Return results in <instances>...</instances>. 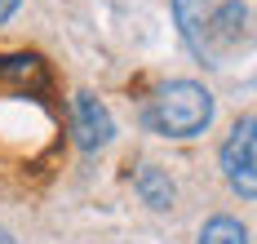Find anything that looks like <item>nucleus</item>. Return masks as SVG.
Instances as JSON below:
<instances>
[{"label":"nucleus","instance_id":"6","mask_svg":"<svg viewBox=\"0 0 257 244\" xmlns=\"http://www.w3.org/2000/svg\"><path fill=\"white\" fill-rule=\"evenodd\" d=\"M195 244H248V231L235 217H213V222H204V231H200Z\"/></svg>","mask_w":257,"mask_h":244},{"label":"nucleus","instance_id":"2","mask_svg":"<svg viewBox=\"0 0 257 244\" xmlns=\"http://www.w3.org/2000/svg\"><path fill=\"white\" fill-rule=\"evenodd\" d=\"M213 120V93L195 80H173L155 89V98L142 107V125L160 138H200Z\"/></svg>","mask_w":257,"mask_h":244},{"label":"nucleus","instance_id":"4","mask_svg":"<svg viewBox=\"0 0 257 244\" xmlns=\"http://www.w3.org/2000/svg\"><path fill=\"white\" fill-rule=\"evenodd\" d=\"M115 134V120H111V111L89 93V89H80L76 98H71V142H76L80 151H98L106 147Z\"/></svg>","mask_w":257,"mask_h":244},{"label":"nucleus","instance_id":"1","mask_svg":"<svg viewBox=\"0 0 257 244\" xmlns=\"http://www.w3.org/2000/svg\"><path fill=\"white\" fill-rule=\"evenodd\" d=\"M173 18L186 49L204 67H222V54L248 40V5L239 0H173Z\"/></svg>","mask_w":257,"mask_h":244},{"label":"nucleus","instance_id":"8","mask_svg":"<svg viewBox=\"0 0 257 244\" xmlns=\"http://www.w3.org/2000/svg\"><path fill=\"white\" fill-rule=\"evenodd\" d=\"M0 244H18V240H14V235H9V231H5V226H0Z\"/></svg>","mask_w":257,"mask_h":244},{"label":"nucleus","instance_id":"3","mask_svg":"<svg viewBox=\"0 0 257 244\" xmlns=\"http://www.w3.org/2000/svg\"><path fill=\"white\" fill-rule=\"evenodd\" d=\"M222 173L239 200L257 195V115H244L222 142Z\"/></svg>","mask_w":257,"mask_h":244},{"label":"nucleus","instance_id":"5","mask_svg":"<svg viewBox=\"0 0 257 244\" xmlns=\"http://www.w3.org/2000/svg\"><path fill=\"white\" fill-rule=\"evenodd\" d=\"M138 195H142L151 209L164 213V209H173V195H178V191H173V182H169V173H164V169L147 164V169H138Z\"/></svg>","mask_w":257,"mask_h":244},{"label":"nucleus","instance_id":"7","mask_svg":"<svg viewBox=\"0 0 257 244\" xmlns=\"http://www.w3.org/2000/svg\"><path fill=\"white\" fill-rule=\"evenodd\" d=\"M18 5H23V0H0V23H9V18H14V9H18Z\"/></svg>","mask_w":257,"mask_h":244}]
</instances>
